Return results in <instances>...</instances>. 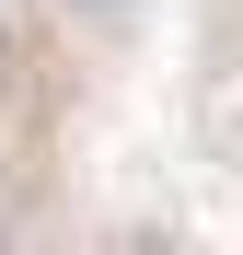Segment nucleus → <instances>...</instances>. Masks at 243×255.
I'll list each match as a JSON object with an SVG mask.
<instances>
[{
	"instance_id": "obj_1",
	"label": "nucleus",
	"mask_w": 243,
	"mask_h": 255,
	"mask_svg": "<svg viewBox=\"0 0 243 255\" xmlns=\"http://www.w3.org/2000/svg\"><path fill=\"white\" fill-rule=\"evenodd\" d=\"M58 12H139V0H58Z\"/></svg>"
}]
</instances>
